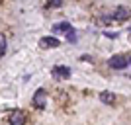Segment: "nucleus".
Segmentation results:
<instances>
[{
	"label": "nucleus",
	"instance_id": "f257e3e1",
	"mask_svg": "<svg viewBox=\"0 0 131 125\" xmlns=\"http://www.w3.org/2000/svg\"><path fill=\"white\" fill-rule=\"evenodd\" d=\"M53 33H63L71 43L77 41V33H74V27L71 26L69 22H61V24H55L53 26Z\"/></svg>",
	"mask_w": 131,
	"mask_h": 125
},
{
	"label": "nucleus",
	"instance_id": "0eeeda50",
	"mask_svg": "<svg viewBox=\"0 0 131 125\" xmlns=\"http://www.w3.org/2000/svg\"><path fill=\"white\" fill-rule=\"evenodd\" d=\"M10 125H26V113L20 111V109H16L10 115Z\"/></svg>",
	"mask_w": 131,
	"mask_h": 125
},
{
	"label": "nucleus",
	"instance_id": "f03ea898",
	"mask_svg": "<svg viewBox=\"0 0 131 125\" xmlns=\"http://www.w3.org/2000/svg\"><path fill=\"white\" fill-rule=\"evenodd\" d=\"M108 65L112 66V69H115V71H123V69H127L129 66V53H119V55H114V57H110Z\"/></svg>",
	"mask_w": 131,
	"mask_h": 125
},
{
	"label": "nucleus",
	"instance_id": "423d86ee",
	"mask_svg": "<svg viewBox=\"0 0 131 125\" xmlns=\"http://www.w3.org/2000/svg\"><path fill=\"white\" fill-rule=\"evenodd\" d=\"M59 39L57 37H43V39H39V47L41 49H55V47H59Z\"/></svg>",
	"mask_w": 131,
	"mask_h": 125
},
{
	"label": "nucleus",
	"instance_id": "39448f33",
	"mask_svg": "<svg viewBox=\"0 0 131 125\" xmlns=\"http://www.w3.org/2000/svg\"><path fill=\"white\" fill-rule=\"evenodd\" d=\"M127 18H129V10L123 8V6H119V8H115L114 18L110 20V24H112V22H123V20H127Z\"/></svg>",
	"mask_w": 131,
	"mask_h": 125
},
{
	"label": "nucleus",
	"instance_id": "9d476101",
	"mask_svg": "<svg viewBox=\"0 0 131 125\" xmlns=\"http://www.w3.org/2000/svg\"><path fill=\"white\" fill-rule=\"evenodd\" d=\"M61 4H63V0H51L47 6H49V8H59Z\"/></svg>",
	"mask_w": 131,
	"mask_h": 125
},
{
	"label": "nucleus",
	"instance_id": "7ed1b4c3",
	"mask_svg": "<svg viewBox=\"0 0 131 125\" xmlns=\"http://www.w3.org/2000/svg\"><path fill=\"white\" fill-rule=\"evenodd\" d=\"M45 102H47V92H45V88H37L35 94H33L31 106L35 109H45Z\"/></svg>",
	"mask_w": 131,
	"mask_h": 125
},
{
	"label": "nucleus",
	"instance_id": "1a4fd4ad",
	"mask_svg": "<svg viewBox=\"0 0 131 125\" xmlns=\"http://www.w3.org/2000/svg\"><path fill=\"white\" fill-rule=\"evenodd\" d=\"M4 53H6V35L0 33V57H4Z\"/></svg>",
	"mask_w": 131,
	"mask_h": 125
},
{
	"label": "nucleus",
	"instance_id": "20e7f679",
	"mask_svg": "<svg viewBox=\"0 0 131 125\" xmlns=\"http://www.w3.org/2000/svg\"><path fill=\"white\" fill-rule=\"evenodd\" d=\"M51 74H53L55 80H65V78H71V69L63 66V65H57V66H53Z\"/></svg>",
	"mask_w": 131,
	"mask_h": 125
},
{
	"label": "nucleus",
	"instance_id": "6e6552de",
	"mask_svg": "<svg viewBox=\"0 0 131 125\" xmlns=\"http://www.w3.org/2000/svg\"><path fill=\"white\" fill-rule=\"evenodd\" d=\"M100 100H102L104 104H114L115 102V96L112 92H102V94H100Z\"/></svg>",
	"mask_w": 131,
	"mask_h": 125
}]
</instances>
